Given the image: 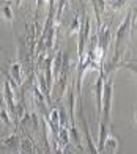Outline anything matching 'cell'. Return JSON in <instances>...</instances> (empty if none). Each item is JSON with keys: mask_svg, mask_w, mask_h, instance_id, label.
<instances>
[{"mask_svg": "<svg viewBox=\"0 0 137 154\" xmlns=\"http://www.w3.org/2000/svg\"><path fill=\"white\" fill-rule=\"evenodd\" d=\"M112 94H114V77L109 75L104 82V91H102V110H101V121L102 124H111V107H112Z\"/></svg>", "mask_w": 137, "mask_h": 154, "instance_id": "cell-1", "label": "cell"}, {"mask_svg": "<svg viewBox=\"0 0 137 154\" xmlns=\"http://www.w3.org/2000/svg\"><path fill=\"white\" fill-rule=\"evenodd\" d=\"M3 101L6 102V106H8V112L10 115L14 116L16 120V104H14V90L11 88V83L10 80L6 79L3 82Z\"/></svg>", "mask_w": 137, "mask_h": 154, "instance_id": "cell-2", "label": "cell"}, {"mask_svg": "<svg viewBox=\"0 0 137 154\" xmlns=\"http://www.w3.org/2000/svg\"><path fill=\"white\" fill-rule=\"evenodd\" d=\"M79 116L82 120V128H84L85 140H87V145H88V152H90V154H99L96 149H95V145H93V140H92V135H90V131H88V124H87V120H85V115H84L82 107H79Z\"/></svg>", "mask_w": 137, "mask_h": 154, "instance_id": "cell-3", "label": "cell"}, {"mask_svg": "<svg viewBox=\"0 0 137 154\" xmlns=\"http://www.w3.org/2000/svg\"><path fill=\"white\" fill-rule=\"evenodd\" d=\"M20 138L19 135H16V134H13V135H10V137H6V138H3V142H2V148H6V149H10V151H13V152H19V146H20Z\"/></svg>", "mask_w": 137, "mask_h": 154, "instance_id": "cell-4", "label": "cell"}, {"mask_svg": "<svg viewBox=\"0 0 137 154\" xmlns=\"http://www.w3.org/2000/svg\"><path fill=\"white\" fill-rule=\"evenodd\" d=\"M10 75H11V79H13V83L17 87L20 85L24 80H22V71H20V61H14V63H11V66H10Z\"/></svg>", "mask_w": 137, "mask_h": 154, "instance_id": "cell-5", "label": "cell"}, {"mask_svg": "<svg viewBox=\"0 0 137 154\" xmlns=\"http://www.w3.org/2000/svg\"><path fill=\"white\" fill-rule=\"evenodd\" d=\"M0 16H2L5 20H8V22H13V20H14L11 3L8 2V0H0Z\"/></svg>", "mask_w": 137, "mask_h": 154, "instance_id": "cell-6", "label": "cell"}, {"mask_svg": "<svg viewBox=\"0 0 137 154\" xmlns=\"http://www.w3.org/2000/svg\"><path fill=\"white\" fill-rule=\"evenodd\" d=\"M120 148V140L114 135H107V142L104 143V151H107L109 154H117Z\"/></svg>", "mask_w": 137, "mask_h": 154, "instance_id": "cell-7", "label": "cell"}, {"mask_svg": "<svg viewBox=\"0 0 137 154\" xmlns=\"http://www.w3.org/2000/svg\"><path fill=\"white\" fill-rule=\"evenodd\" d=\"M68 107H70V120H71V126H74V91L73 87L68 88Z\"/></svg>", "mask_w": 137, "mask_h": 154, "instance_id": "cell-8", "label": "cell"}, {"mask_svg": "<svg viewBox=\"0 0 137 154\" xmlns=\"http://www.w3.org/2000/svg\"><path fill=\"white\" fill-rule=\"evenodd\" d=\"M17 154H35V149H33V146L29 140H20V146H19Z\"/></svg>", "mask_w": 137, "mask_h": 154, "instance_id": "cell-9", "label": "cell"}, {"mask_svg": "<svg viewBox=\"0 0 137 154\" xmlns=\"http://www.w3.org/2000/svg\"><path fill=\"white\" fill-rule=\"evenodd\" d=\"M79 29H80V22H79V16L76 14V17H74V20H73V24H71V27H70V30H68V35H74V33H79Z\"/></svg>", "mask_w": 137, "mask_h": 154, "instance_id": "cell-10", "label": "cell"}, {"mask_svg": "<svg viewBox=\"0 0 137 154\" xmlns=\"http://www.w3.org/2000/svg\"><path fill=\"white\" fill-rule=\"evenodd\" d=\"M65 6H66V0H58V5H57V22L61 19V16H63Z\"/></svg>", "mask_w": 137, "mask_h": 154, "instance_id": "cell-11", "label": "cell"}, {"mask_svg": "<svg viewBox=\"0 0 137 154\" xmlns=\"http://www.w3.org/2000/svg\"><path fill=\"white\" fill-rule=\"evenodd\" d=\"M125 2H126V0H112V2H111V8L114 11H118L121 6L125 5Z\"/></svg>", "mask_w": 137, "mask_h": 154, "instance_id": "cell-12", "label": "cell"}, {"mask_svg": "<svg viewBox=\"0 0 137 154\" xmlns=\"http://www.w3.org/2000/svg\"><path fill=\"white\" fill-rule=\"evenodd\" d=\"M92 2V5H93V10H95V16H96V24H98V29L101 30V16L98 14V8H96V0H90Z\"/></svg>", "mask_w": 137, "mask_h": 154, "instance_id": "cell-13", "label": "cell"}, {"mask_svg": "<svg viewBox=\"0 0 137 154\" xmlns=\"http://www.w3.org/2000/svg\"><path fill=\"white\" fill-rule=\"evenodd\" d=\"M46 2V0H36V11H35V19L38 20V16H39V11L41 8H43V3Z\"/></svg>", "mask_w": 137, "mask_h": 154, "instance_id": "cell-14", "label": "cell"}, {"mask_svg": "<svg viewBox=\"0 0 137 154\" xmlns=\"http://www.w3.org/2000/svg\"><path fill=\"white\" fill-rule=\"evenodd\" d=\"M0 107L5 109V107H3V93H2V91H0Z\"/></svg>", "mask_w": 137, "mask_h": 154, "instance_id": "cell-15", "label": "cell"}, {"mask_svg": "<svg viewBox=\"0 0 137 154\" xmlns=\"http://www.w3.org/2000/svg\"><path fill=\"white\" fill-rule=\"evenodd\" d=\"M20 3H22V0H14V3H13V5H14L16 8H19V6H20Z\"/></svg>", "mask_w": 137, "mask_h": 154, "instance_id": "cell-16", "label": "cell"}, {"mask_svg": "<svg viewBox=\"0 0 137 154\" xmlns=\"http://www.w3.org/2000/svg\"><path fill=\"white\" fill-rule=\"evenodd\" d=\"M134 120H135V123H137V109H135V113H134Z\"/></svg>", "mask_w": 137, "mask_h": 154, "instance_id": "cell-17", "label": "cell"}, {"mask_svg": "<svg viewBox=\"0 0 137 154\" xmlns=\"http://www.w3.org/2000/svg\"><path fill=\"white\" fill-rule=\"evenodd\" d=\"M135 27H137V20H135Z\"/></svg>", "mask_w": 137, "mask_h": 154, "instance_id": "cell-18", "label": "cell"}]
</instances>
